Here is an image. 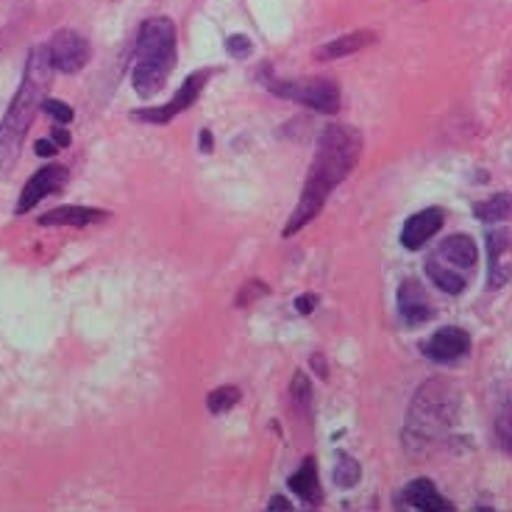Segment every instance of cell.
Here are the masks:
<instances>
[{"instance_id":"22","label":"cell","mask_w":512,"mask_h":512,"mask_svg":"<svg viewBox=\"0 0 512 512\" xmlns=\"http://www.w3.org/2000/svg\"><path fill=\"white\" fill-rule=\"evenodd\" d=\"M476 215H479V220H485V223H499V220H507V215H510V195L507 192H499L496 198H490V201H485V204L476 206Z\"/></svg>"},{"instance_id":"30","label":"cell","mask_w":512,"mask_h":512,"mask_svg":"<svg viewBox=\"0 0 512 512\" xmlns=\"http://www.w3.org/2000/svg\"><path fill=\"white\" fill-rule=\"evenodd\" d=\"M268 510H293V504L287 499H282V496H276V499H270Z\"/></svg>"},{"instance_id":"13","label":"cell","mask_w":512,"mask_h":512,"mask_svg":"<svg viewBox=\"0 0 512 512\" xmlns=\"http://www.w3.org/2000/svg\"><path fill=\"white\" fill-rule=\"evenodd\" d=\"M487 251H490V273H487V287L499 290L510 282V231H493L487 237Z\"/></svg>"},{"instance_id":"19","label":"cell","mask_w":512,"mask_h":512,"mask_svg":"<svg viewBox=\"0 0 512 512\" xmlns=\"http://www.w3.org/2000/svg\"><path fill=\"white\" fill-rule=\"evenodd\" d=\"M359 476H362V468H359V462L346 454V451H340L337 454V465H334V482L337 487H343V490H351V487L357 485Z\"/></svg>"},{"instance_id":"17","label":"cell","mask_w":512,"mask_h":512,"mask_svg":"<svg viewBox=\"0 0 512 512\" xmlns=\"http://www.w3.org/2000/svg\"><path fill=\"white\" fill-rule=\"evenodd\" d=\"M287 485H290V490H293L295 496L304 501V504H309V507H318V501H320L318 465H315L312 457H307L304 465H301V468L287 479Z\"/></svg>"},{"instance_id":"9","label":"cell","mask_w":512,"mask_h":512,"mask_svg":"<svg viewBox=\"0 0 512 512\" xmlns=\"http://www.w3.org/2000/svg\"><path fill=\"white\" fill-rule=\"evenodd\" d=\"M471 351V334L460 329V326H446L440 332L432 334V340L423 346V354L435 362H457Z\"/></svg>"},{"instance_id":"15","label":"cell","mask_w":512,"mask_h":512,"mask_svg":"<svg viewBox=\"0 0 512 512\" xmlns=\"http://www.w3.org/2000/svg\"><path fill=\"white\" fill-rule=\"evenodd\" d=\"M401 499L404 504H410L415 510L423 512H446L451 510V504H448L440 493H437V487L432 479H415L410 485L404 487V493H401Z\"/></svg>"},{"instance_id":"10","label":"cell","mask_w":512,"mask_h":512,"mask_svg":"<svg viewBox=\"0 0 512 512\" xmlns=\"http://www.w3.org/2000/svg\"><path fill=\"white\" fill-rule=\"evenodd\" d=\"M443 223H446L443 209H437V206L423 209V212L412 215V218L404 223V229H401V245H404L407 251H421L423 245L429 243L437 231L443 229Z\"/></svg>"},{"instance_id":"7","label":"cell","mask_w":512,"mask_h":512,"mask_svg":"<svg viewBox=\"0 0 512 512\" xmlns=\"http://www.w3.org/2000/svg\"><path fill=\"white\" fill-rule=\"evenodd\" d=\"M48 56H51L53 70L59 73H78L90 62V42L81 37L78 31H59L53 34L51 45H48Z\"/></svg>"},{"instance_id":"24","label":"cell","mask_w":512,"mask_h":512,"mask_svg":"<svg viewBox=\"0 0 512 512\" xmlns=\"http://www.w3.org/2000/svg\"><path fill=\"white\" fill-rule=\"evenodd\" d=\"M42 112H48V115L56 120V126H67V123L73 120V109L64 101H53V98H45V101H42Z\"/></svg>"},{"instance_id":"26","label":"cell","mask_w":512,"mask_h":512,"mask_svg":"<svg viewBox=\"0 0 512 512\" xmlns=\"http://www.w3.org/2000/svg\"><path fill=\"white\" fill-rule=\"evenodd\" d=\"M226 51L234 56V59H243L251 53V39L243 37V34H234V37L226 39Z\"/></svg>"},{"instance_id":"2","label":"cell","mask_w":512,"mask_h":512,"mask_svg":"<svg viewBox=\"0 0 512 512\" xmlns=\"http://www.w3.org/2000/svg\"><path fill=\"white\" fill-rule=\"evenodd\" d=\"M53 64L48 56V45H37L34 51L28 53L26 62V76L23 84L14 95V101L9 103V112L0 123V179H6L12 173V167L20 159L23 151V142L34 117L42 109L45 101V92L51 87Z\"/></svg>"},{"instance_id":"27","label":"cell","mask_w":512,"mask_h":512,"mask_svg":"<svg viewBox=\"0 0 512 512\" xmlns=\"http://www.w3.org/2000/svg\"><path fill=\"white\" fill-rule=\"evenodd\" d=\"M315 307H318V295H301V298L295 301V309H298L301 315H309Z\"/></svg>"},{"instance_id":"23","label":"cell","mask_w":512,"mask_h":512,"mask_svg":"<svg viewBox=\"0 0 512 512\" xmlns=\"http://www.w3.org/2000/svg\"><path fill=\"white\" fill-rule=\"evenodd\" d=\"M510 421H512V415H510V401L501 407L499 412V418H496V435H499V443L501 448H504V454H510L512 451V429H510Z\"/></svg>"},{"instance_id":"32","label":"cell","mask_w":512,"mask_h":512,"mask_svg":"<svg viewBox=\"0 0 512 512\" xmlns=\"http://www.w3.org/2000/svg\"><path fill=\"white\" fill-rule=\"evenodd\" d=\"M201 151H206V154L212 151V134H209V131H204V134H201Z\"/></svg>"},{"instance_id":"3","label":"cell","mask_w":512,"mask_h":512,"mask_svg":"<svg viewBox=\"0 0 512 512\" xmlns=\"http://www.w3.org/2000/svg\"><path fill=\"white\" fill-rule=\"evenodd\" d=\"M460 412V396L454 390V384L443 379H429L418 387V393L410 404V418L404 426V446L412 454L432 448L437 440H443L446 432L457 423Z\"/></svg>"},{"instance_id":"14","label":"cell","mask_w":512,"mask_h":512,"mask_svg":"<svg viewBox=\"0 0 512 512\" xmlns=\"http://www.w3.org/2000/svg\"><path fill=\"white\" fill-rule=\"evenodd\" d=\"M376 42V34L368 31V28H362V31H351V34H343V37L332 39V42H326V45H320L315 56H318L320 62H332V59H346L351 53H359L362 48H368Z\"/></svg>"},{"instance_id":"5","label":"cell","mask_w":512,"mask_h":512,"mask_svg":"<svg viewBox=\"0 0 512 512\" xmlns=\"http://www.w3.org/2000/svg\"><path fill=\"white\" fill-rule=\"evenodd\" d=\"M265 87L279 98L304 103L323 115H334L340 109L343 95L334 78H265Z\"/></svg>"},{"instance_id":"18","label":"cell","mask_w":512,"mask_h":512,"mask_svg":"<svg viewBox=\"0 0 512 512\" xmlns=\"http://www.w3.org/2000/svg\"><path fill=\"white\" fill-rule=\"evenodd\" d=\"M426 276L432 279V282L443 290V293L448 295H460L462 290H465V273H460V270H454V268H448V265H443L440 259H429L426 262Z\"/></svg>"},{"instance_id":"1","label":"cell","mask_w":512,"mask_h":512,"mask_svg":"<svg viewBox=\"0 0 512 512\" xmlns=\"http://www.w3.org/2000/svg\"><path fill=\"white\" fill-rule=\"evenodd\" d=\"M359 151H362L359 131H354L351 126H326V131L320 134L315 159L309 165V176L307 184H304V192H301V201L295 206L290 223L284 226V237H293L307 223L318 218L334 187L343 184L348 179V173L354 170Z\"/></svg>"},{"instance_id":"16","label":"cell","mask_w":512,"mask_h":512,"mask_svg":"<svg viewBox=\"0 0 512 512\" xmlns=\"http://www.w3.org/2000/svg\"><path fill=\"white\" fill-rule=\"evenodd\" d=\"M106 218L103 209H90V206H62L53 209L48 215L39 218V226H73V229H84L90 223H101Z\"/></svg>"},{"instance_id":"21","label":"cell","mask_w":512,"mask_h":512,"mask_svg":"<svg viewBox=\"0 0 512 512\" xmlns=\"http://www.w3.org/2000/svg\"><path fill=\"white\" fill-rule=\"evenodd\" d=\"M240 404V390L237 387H218L206 398V410L212 415H223V412L234 410Z\"/></svg>"},{"instance_id":"6","label":"cell","mask_w":512,"mask_h":512,"mask_svg":"<svg viewBox=\"0 0 512 512\" xmlns=\"http://www.w3.org/2000/svg\"><path fill=\"white\" fill-rule=\"evenodd\" d=\"M206 78H209V73H204V70L192 73V76L181 84V90L173 95V101L165 103V106H159V109H140V112H134L131 117L140 120V123H151V126H165V123H170L179 112H187L192 103L198 101V95H201L206 87Z\"/></svg>"},{"instance_id":"20","label":"cell","mask_w":512,"mask_h":512,"mask_svg":"<svg viewBox=\"0 0 512 512\" xmlns=\"http://www.w3.org/2000/svg\"><path fill=\"white\" fill-rule=\"evenodd\" d=\"M290 401H293V410H298L304 418H309L312 412V387L304 373H295L293 384H290Z\"/></svg>"},{"instance_id":"8","label":"cell","mask_w":512,"mask_h":512,"mask_svg":"<svg viewBox=\"0 0 512 512\" xmlns=\"http://www.w3.org/2000/svg\"><path fill=\"white\" fill-rule=\"evenodd\" d=\"M70 179V173H67V167L62 165H48L37 170L31 181H28L23 192H20V201H17V215H26L31 212L39 201H45L48 195H56V192H62V187Z\"/></svg>"},{"instance_id":"31","label":"cell","mask_w":512,"mask_h":512,"mask_svg":"<svg viewBox=\"0 0 512 512\" xmlns=\"http://www.w3.org/2000/svg\"><path fill=\"white\" fill-rule=\"evenodd\" d=\"M312 368H318L320 379H326L329 373H326V365H323V357H312Z\"/></svg>"},{"instance_id":"4","label":"cell","mask_w":512,"mask_h":512,"mask_svg":"<svg viewBox=\"0 0 512 512\" xmlns=\"http://www.w3.org/2000/svg\"><path fill=\"white\" fill-rule=\"evenodd\" d=\"M176 67V26L167 17H151L140 26L134 62H131V87L140 98H154Z\"/></svg>"},{"instance_id":"29","label":"cell","mask_w":512,"mask_h":512,"mask_svg":"<svg viewBox=\"0 0 512 512\" xmlns=\"http://www.w3.org/2000/svg\"><path fill=\"white\" fill-rule=\"evenodd\" d=\"M56 151H59V148H56V142H53V140H39L37 142V154L39 156H53Z\"/></svg>"},{"instance_id":"28","label":"cell","mask_w":512,"mask_h":512,"mask_svg":"<svg viewBox=\"0 0 512 512\" xmlns=\"http://www.w3.org/2000/svg\"><path fill=\"white\" fill-rule=\"evenodd\" d=\"M53 142H56V148H67L70 145V134L64 131V126L53 128Z\"/></svg>"},{"instance_id":"12","label":"cell","mask_w":512,"mask_h":512,"mask_svg":"<svg viewBox=\"0 0 512 512\" xmlns=\"http://www.w3.org/2000/svg\"><path fill=\"white\" fill-rule=\"evenodd\" d=\"M435 259H440L448 268L468 273L479 262V248H476V243L468 234H451V237H446L443 243L437 245Z\"/></svg>"},{"instance_id":"25","label":"cell","mask_w":512,"mask_h":512,"mask_svg":"<svg viewBox=\"0 0 512 512\" xmlns=\"http://www.w3.org/2000/svg\"><path fill=\"white\" fill-rule=\"evenodd\" d=\"M270 290L268 287H265V284L259 282V279H254V282H248L243 287V293L237 295V304H240V307H245V304H254L256 298H259V295H268Z\"/></svg>"},{"instance_id":"11","label":"cell","mask_w":512,"mask_h":512,"mask_svg":"<svg viewBox=\"0 0 512 512\" xmlns=\"http://www.w3.org/2000/svg\"><path fill=\"white\" fill-rule=\"evenodd\" d=\"M398 312L412 329L426 323V320H432L435 309H432V301H429V295H426L418 279H404L401 282V287H398Z\"/></svg>"}]
</instances>
